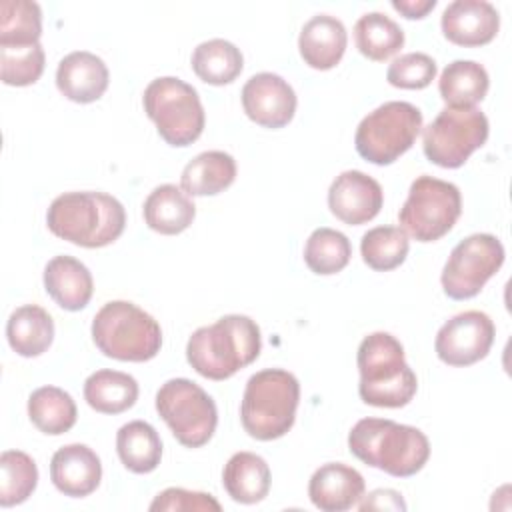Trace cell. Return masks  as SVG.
I'll return each mask as SVG.
<instances>
[{"label": "cell", "instance_id": "1", "mask_svg": "<svg viewBox=\"0 0 512 512\" xmlns=\"http://www.w3.org/2000/svg\"><path fill=\"white\" fill-rule=\"evenodd\" d=\"M262 350L258 324L244 314H228L192 332L186 344L188 364L208 380H226L250 366Z\"/></svg>", "mask_w": 512, "mask_h": 512}, {"label": "cell", "instance_id": "2", "mask_svg": "<svg viewBox=\"0 0 512 512\" xmlns=\"http://www.w3.org/2000/svg\"><path fill=\"white\" fill-rule=\"evenodd\" d=\"M350 452L364 464L396 478L414 476L430 458L426 434L386 418H362L348 434Z\"/></svg>", "mask_w": 512, "mask_h": 512}, {"label": "cell", "instance_id": "3", "mask_svg": "<svg viewBox=\"0 0 512 512\" xmlns=\"http://www.w3.org/2000/svg\"><path fill=\"white\" fill-rule=\"evenodd\" d=\"M48 230L82 248H102L120 238L126 212L120 200L106 192H64L46 212Z\"/></svg>", "mask_w": 512, "mask_h": 512}, {"label": "cell", "instance_id": "4", "mask_svg": "<svg viewBox=\"0 0 512 512\" xmlns=\"http://www.w3.org/2000/svg\"><path fill=\"white\" fill-rule=\"evenodd\" d=\"M358 394L376 408H402L416 390L418 378L404 358L402 344L388 332H372L358 346Z\"/></svg>", "mask_w": 512, "mask_h": 512}, {"label": "cell", "instance_id": "5", "mask_svg": "<svg viewBox=\"0 0 512 512\" xmlns=\"http://www.w3.org/2000/svg\"><path fill=\"white\" fill-rule=\"evenodd\" d=\"M300 402L298 378L282 368H266L246 382L240 420L244 430L262 442L282 438L296 420Z\"/></svg>", "mask_w": 512, "mask_h": 512}, {"label": "cell", "instance_id": "6", "mask_svg": "<svg viewBox=\"0 0 512 512\" xmlns=\"http://www.w3.org/2000/svg\"><path fill=\"white\" fill-rule=\"evenodd\" d=\"M96 348L120 362L152 360L162 348L160 324L142 308L126 300L106 302L92 320Z\"/></svg>", "mask_w": 512, "mask_h": 512}, {"label": "cell", "instance_id": "7", "mask_svg": "<svg viewBox=\"0 0 512 512\" xmlns=\"http://www.w3.org/2000/svg\"><path fill=\"white\" fill-rule=\"evenodd\" d=\"M142 104L166 144L184 148L200 138L206 114L196 88L188 82L174 76L156 78L146 86Z\"/></svg>", "mask_w": 512, "mask_h": 512}, {"label": "cell", "instance_id": "8", "mask_svg": "<svg viewBox=\"0 0 512 512\" xmlns=\"http://www.w3.org/2000/svg\"><path fill=\"white\" fill-rule=\"evenodd\" d=\"M422 130V112L410 102L390 100L368 112L354 134L356 152L376 166L396 162Z\"/></svg>", "mask_w": 512, "mask_h": 512}, {"label": "cell", "instance_id": "9", "mask_svg": "<svg viewBox=\"0 0 512 512\" xmlns=\"http://www.w3.org/2000/svg\"><path fill=\"white\" fill-rule=\"evenodd\" d=\"M462 214V196L456 184L418 176L398 212L400 228L418 242H434L446 236Z\"/></svg>", "mask_w": 512, "mask_h": 512}, {"label": "cell", "instance_id": "10", "mask_svg": "<svg viewBox=\"0 0 512 512\" xmlns=\"http://www.w3.org/2000/svg\"><path fill=\"white\" fill-rule=\"evenodd\" d=\"M156 410L174 438L186 448L210 442L218 424V410L204 388L188 378L166 380L156 392Z\"/></svg>", "mask_w": 512, "mask_h": 512}, {"label": "cell", "instance_id": "11", "mask_svg": "<svg viewBox=\"0 0 512 512\" xmlns=\"http://www.w3.org/2000/svg\"><path fill=\"white\" fill-rule=\"evenodd\" d=\"M486 114L472 108L446 106L422 132L424 156L440 168H460L488 140Z\"/></svg>", "mask_w": 512, "mask_h": 512}, {"label": "cell", "instance_id": "12", "mask_svg": "<svg viewBox=\"0 0 512 512\" xmlns=\"http://www.w3.org/2000/svg\"><path fill=\"white\" fill-rule=\"evenodd\" d=\"M502 264L504 246L496 236L472 234L460 240L452 248L440 276L444 294L452 300L474 298Z\"/></svg>", "mask_w": 512, "mask_h": 512}, {"label": "cell", "instance_id": "13", "mask_svg": "<svg viewBox=\"0 0 512 512\" xmlns=\"http://www.w3.org/2000/svg\"><path fill=\"white\" fill-rule=\"evenodd\" d=\"M494 322L480 310L452 316L436 334V356L448 366H470L486 358L494 344Z\"/></svg>", "mask_w": 512, "mask_h": 512}, {"label": "cell", "instance_id": "14", "mask_svg": "<svg viewBox=\"0 0 512 512\" xmlns=\"http://www.w3.org/2000/svg\"><path fill=\"white\" fill-rule=\"evenodd\" d=\"M296 92L278 74L260 72L242 86V108L262 128H284L296 112Z\"/></svg>", "mask_w": 512, "mask_h": 512}, {"label": "cell", "instance_id": "15", "mask_svg": "<svg viewBox=\"0 0 512 512\" xmlns=\"http://www.w3.org/2000/svg\"><path fill=\"white\" fill-rule=\"evenodd\" d=\"M382 204V186L360 170H344L328 188L330 212L350 226H360L376 218Z\"/></svg>", "mask_w": 512, "mask_h": 512}, {"label": "cell", "instance_id": "16", "mask_svg": "<svg viewBox=\"0 0 512 512\" xmlns=\"http://www.w3.org/2000/svg\"><path fill=\"white\" fill-rule=\"evenodd\" d=\"M442 34L448 42L464 48L492 42L500 28L498 10L486 0H454L442 12Z\"/></svg>", "mask_w": 512, "mask_h": 512}, {"label": "cell", "instance_id": "17", "mask_svg": "<svg viewBox=\"0 0 512 512\" xmlns=\"http://www.w3.org/2000/svg\"><path fill=\"white\" fill-rule=\"evenodd\" d=\"M50 480L64 496L84 498L100 486V458L86 444H66L50 460Z\"/></svg>", "mask_w": 512, "mask_h": 512}, {"label": "cell", "instance_id": "18", "mask_svg": "<svg viewBox=\"0 0 512 512\" xmlns=\"http://www.w3.org/2000/svg\"><path fill=\"white\" fill-rule=\"evenodd\" d=\"M362 474L342 462L322 464L308 482L310 502L322 512H346L364 498Z\"/></svg>", "mask_w": 512, "mask_h": 512}, {"label": "cell", "instance_id": "19", "mask_svg": "<svg viewBox=\"0 0 512 512\" xmlns=\"http://www.w3.org/2000/svg\"><path fill=\"white\" fill-rule=\"evenodd\" d=\"M110 82L104 60L92 52L76 50L66 54L56 68V86L72 102L90 104L102 98Z\"/></svg>", "mask_w": 512, "mask_h": 512}, {"label": "cell", "instance_id": "20", "mask_svg": "<svg viewBox=\"0 0 512 512\" xmlns=\"http://www.w3.org/2000/svg\"><path fill=\"white\" fill-rule=\"evenodd\" d=\"M348 44V34L344 24L330 14L312 16L300 30L298 50L304 60L314 70H330L334 68Z\"/></svg>", "mask_w": 512, "mask_h": 512}, {"label": "cell", "instance_id": "21", "mask_svg": "<svg viewBox=\"0 0 512 512\" xmlns=\"http://www.w3.org/2000/svg\"><path fill=\"white\" fill-rule=\"evenodd\" d=\"M44 290L64 310L78 312L88 306L94 280L90 270L74 256H54L44 268Z\"/></svg>", "mask_w": 512, "mask_h": 512}, {"label": "cell", "instance_id": "22", "mask_svg": "<svg viewBox=\"0 0 512 512\" xmlns=\"http://www.w3.org/2000/svg\"><path fill=\"white\" fill-rule=\"evenodd\" d=\"M142 212L150 230L174 236L194 222L196 206L182 188L174 184H160L144 200Z\"/></svg>", "mask_w": 512, "mask_h": 512}, {"label": "cell", "instance_id": "23", "mask_svg": "<svg viewBox=\"0 0 512 512\" xmlns=\"http://www.w3.org/2000/svg\"><path fill=\"white\" fill-rule=\"evenodd\" d=\"M222 486L234 502L256 504L270 492V468L254 452H236L224 464Z\"/></svg>", "mask_w": 512, "mask_h": 512}, {"label": "cell", "instance_id": "24", "mask_svg": "<svg viewBox=\"0 0 512 512\" xmlns=\"http://www.w3.org/2000/svg\"><path fill=\"white\" fill-rule=\"evenodd\" d=\"M6 338L16 354L24 358L40 356L54 340V320L42 306L24 304L10 314Z\"/></svg>", "mask_w": 512, "mask_h": 512}, {"label": "cell", "instance_id": "25", "mask_svg": "<svg viewBox=\"0 0 512 512\" xmlns=\"http://www.w3.org/2000/svg\"><path fill=\"white\" fill-rule=\"evenodd\" d=\"M236 180V162L222 150H206L194 156L182 170L180 188L188 196H214Z\"/></svg>", "mask_w": 512, "mask_h": 512}, {"label": "cell", "instance_id": "26", "mask_svg": "<svg viewBox=\"0 0 512 512\" xmlns=\"http://www.w3.org/2000/svg\"><path fill=\"white\" fill-rule=\"evenodd\" d=\"M84 400L100 414H122L138 400L134 376L118 370H96L84 382Z\"/></svg>", "mask_w": 512, "mask_h": 512}, {"label": "cell", "instance_id": "27", "mask_svg": "<svg viewBox=\"0 0 512 512\" xmlns=\"http://www.w3.org/2000/svg\"><path fill=\"white\" fill-rule=\"evenodd\" d=\"M490 86L488 72L474 60L450 62L438 80L442 100L452 108H472L484 100Z\"/></svg>", "mask_w": 512, "mask_h": 512}, {"label": "cell", "instance_id": "28", "mask_svg": "<svg viewBox=\"0 0 512 512\" xmlns=\"http://www.w3.org/2000/svg\"><path fill=\"white\" fill-rule=\"evenodd\" d=\"M116 452L120 462L130 472L148 474L160 464L162 440L152 424L144 420H132L120 426L116 434Z\"/></svg>", "mask_w": 512, "mask_h": 512}, {"label": "cell", "instance_id": "29", "mask_svg": "<svg viewBox=\"0 0 512 512\" xmlns=\"http://www.w3.org/2000/svg\"><path fill=\"white\" fill-rule=\"evenodd\" d=\"M28 418L40 432L60 436L76 424L78 408L66 390L58 386H42L28 398Z\"/></svg>", "mask_w": 512, "mask_h": 512}, {"label": "cell", "instance_id": "30", "mask_svg": "<svg viewBox=\"0 0 512 512\" xmlns=\"http://www.w3.org/2000/svg\"><path fill=\"white\" fill-rule=\"evenodd\" d=\"M190 62L194 74L202 82L212 86H224L234 82L244 68L240 48L224 38H212L198 44L192 52Z\"/></svg>", "mask_w": 512, "mask_h": 512}, {"label": "cell", "instance_id": "31", "mask_svg": "<svg viewBox=\"0 0 512 512\" xmlns=\"http://www.w3.org/2000/svg\"><path fill=\"white\" fill-rule=\"evenodd\" d=\"M354 42L362 56L384 62L404 46L402 28L382 12H368L354 26Z\"/></svg>", "mask_w": 512, "mask_h": 512}, {"label": "cell", "instance_id": "32", "mask_svg": "<svg viewBox=\"0 0 512 512\" xmlns=\"http://www.w3.org/2000/svg\"><path fill=\"white\" fill-rule=\"evenodd\" d=\"M42 34V10L32 0H2L0 48L38 44Z\"/></svg>", "mask_w": 512, "mask_h": 512}, {"label": "cell", "instance_id": "33", "mask_svg": "<svg viewBox=\"0 0 512 512\" xmlns=\"http://www.w3.org/2000/svg\"><path fill=\"white\" fill-rule=\"evenodd\" d=\"M410 250L408 234L400 226L370 228L360 240V254L368 268L388 272L398 268Z\"/></svg>", "mask_w": 512, "mask_h": 512}, {"label": "cell", "instance_id": "34", "mask_svg": "<svg viewBox=\"0 0 512 512\" xmlns=\"http://www.w3.org/2000/svg\"><path fill=\"white\" fill-rule=\"evenodd\" d=\"M352 258V246L346 234L334 228H316L304 246V262L318 276L342 272Z\"/></svg>", "mask_w": 512, "mask_h": 512}, {"label": "cell", "instance_id": "35", "mask_svg": "<svg viewBox=\"0 0 512 512\" xmlns=\"http://www.w3.org/2000/svg\"><path fill=\"white\" fill-rule=\"evenodd\" d=\"M36 484V462L22 450H4L0 456V506L22 504L32 496Z\"/></svg>", "mask_w": 512, "mask_h": 512}, {"label": "cell", "instance_id": "36", "mask_svg": "<svg viewBox=\"0 0 512 512\" xmlns=\"http://www.w3.org/2000/svg\"><path fill=\"white\" fill-rule=\"evenodd\" d=\"M46 54L38 44L0 48V76L8 86H30L40 80L44 72Z\"/></svg>", "mask_w": 512, "mask_h": 512}, {"label": "cell", "instance_id": "37", "mask_svg": "<svg viewBox=\"0 0 512 512\" xmlns=\"http://www.w3.org/2000/svg\"><path fill=\"white\" fill-rule=\"evenodd\" d=\"M438 66L432 56L424 52H408L392 60L386 70V80L394 88L422 90L436 78Z\"/></svg>", "mask_w": 512, "mask_h": 512}, {"label": "cell", "instance_id": "38", "mask_svg": "<svg viewBox=\"0 0 512 512\" xmlns=\"http://www.w3.org/2000/svg\"><path fill=\"white\" fill-rule=\"evenodd\" d=\"M152 512H220V502L206 492H194L186 488H166L150 504Z\"/></svg>", "mask_w": 512, "mask_h": 512}, {"label": "cell", "instance_id": "39", "mask_svg": "<svg viewBox=\"0 0 512 512\" xmlns=\"http://www.w3.org/2000/svg\"><path fill=\"white\" fill-rule=\"evenodd\" d=\"M358 508L362 512H368V510H406V502L402 498L400 492L396 490H390V488H380V490H374L370 492L360 504Z\"/></svg>", "mask_w": 512, "mask_h": 512}, {"label": "cell", "instance_id": "40", "mask_svg": "<svg viewBox=\"0 0 512 512\" xmlns=\"http://www.w3.org/2000/svg\"><path fill=\"white\" fill-rule=\"evenodd\" d=\"M436 0H392V8L408 20H420L434 10Z\"/></svg>", "mask_w": 512, "mask_h": 512}]
</instances>
